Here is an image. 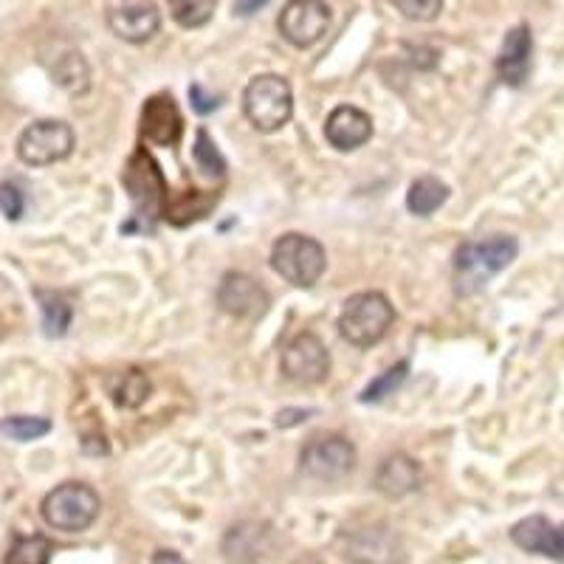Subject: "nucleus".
I'll return each instance as SVG.
<instances>
[{"label": "nucleus", "mask_w": 564, "mask_h": 564, "mask_svg": "<svg viewBox=\"0 0 564 564\" xmlns=\"http://www.w3.org/2000/svg\"><path fill=\"white\" fill-rule=\"evenodd\" d=\"M517 251H520V246L508 235H494V238L463 243L455 254V274L463 294L482 289V282H488L494 274L508 269Z\"/></svg>", "instance_id": "nucleus-1"}, {"label": "nucleus", "mask_w": 564, "mask_h": 564, "mask_svg": "<svg viewBox=\"0 0 564 564\" xmlns=\"http://www.w3.org/2000/svg\"><path fill=\"white\" fill-rule=\"evenodd\" d=\"M243 113L260 133H276L291 122L294 94L280 74H260L243 90Z\"/></svg>", "instance_id": "nucleus-2"}, {"label": "nucleus", "mask_w": 564, "mask_h": 564, "mask_svg": "<svg viewBox=\"0 0 564 564\" xmlns=\"http://www.w3.org/2000/svg\"><path fill=\"white\" fill-rule=\"evenodd\" d=\"M392 322H395V311L390 300L379 291H365L345 302L339 314V334L350 345L372 347L384 339Z\"/></svg>", "instance_id": "nucleus-3"}, {"label": "nucleus", "mask_w": 564, "mask_h": 564, "mask_svg": "<svg viewBox=\"0 0 564 564\" xmlns=\"http://www.w3.org/2000/svg\"><path fill=\"white\" fill-rule=\"evenodd\" d=\"M43 520L65 533L88 531L99 517V494L88 482H63L54 491L45 494Z\"/></svg>", "instance_id": "nucleus-4"}, {"label": "nucleus", "mask_w": 564, "mask_h": 564, "mask_svg": "<svg viewBox=\"0 0 564 564\" xmlns=\"http://www.w3.org/2000/svg\"><path fill=\"white\" fill-rule=\"evenodd\" d=\"M325 265V249L319 240L308 238V235H296V231L282 235L271 249V269L296 289H311L314 282H319Z\"/></svg>", "instance_id": "nucleus-5"}, {"label": "nucleus", "mask_w": 564, "mask_h": 564, "mask_svg": "<svg viewBox=\"0 0 564 564\" xmlns=\"http://www.w3.org/2000/svg\"><path fill=\"white\" fill-rule=\"evenodd\" d=\"M122 181L128 186L130 200H133V220H144L150 226V220L159 215L164 200H167V184H164V175H161L153 155L148 150H135Z\"/></svg>", "instance_id": "nucleus-6"}, {"label": "nucleus", "mask_w": 564, "mask_h": 564, "mask_svg": "<svg viewBox=\"0 0 564 564\" xmlns=\"http://www.w3.org/2000/svg\"><path fill=\"white\" fill-rule=\"evenodd\" d=\"M74 150V130L59 119H40L29 124L18 139V155L29 167H48L68 159Z\"/></svg>", "instance_id": "nucleus-7"}, {"label": "nucleus", "mask_w": 564, "mask_h": 564, "mask_svg": "<svg viewBox=\"0 0 564 564\" xmlns=\"http://www.w3.org/2000/svg\"><path fill=\"white\" fill-rule=\"evenodd\" d=\"M302 471L314 480H341L356 466V449L345 435H316L300 455Z\"/></svg>", "instance_id": "nucleus-8"}, {"label": "nucleus", "mask_w": 564, "mask_h": 564, "mask_svg": "<svg viewBox=\"0 0 564 564\" xmlns=\"http://www.w3.org/2000/svg\"><path fill=\"white\" fill-rule=\"evenodd\" d=\"M282 376L294 384H322L330 372V352L316 334H300L282 352Z\"/></svg>", "instance_id": "nucleus-9"}, {"label": "nucleus", "mask_w": 564, "mask_h": 564, "mask_svg": "<svg viewBox=\"0 0 564 564\" xmlns=\"http://www.w3.org/2000/svg\"><path fill=\"white\" fill-rule=\"evenodd\" d=\"M280 34L296 48H311L330 26V7L325 0H289L280 12Z\"/></svg>", "instance_id": "nucleus-10"}, {"label": "nucleus", "mask_w": 564, "mask_h": 564, "mask_svg": "<svg viewBox=\"0 0 564 564\" xmlns=\"http://www.w3.org/2000/svg\"><path fill=\"white\" fill-rule=\"evenodd\" d=\"M345 556L352 564H398L404 558L401 539L387 525H367L341 536Z\"/></svg>", "instance_id": "nucleus-11"}, {"label": "nucleus", "mask_w": 564, "mask_h": 564, "mask_svg": "<svg viewBox=\"0 0 564 564\" xmlns=\"http://www.w3.org/2000/svg\"><path fill=\"white\" fill-rule=\"evenodd\" d=\"M218 305L238 319H260L269 311V294L254 276L229 271L218 285Z\"/></svg>", "instance_id": "nucleus-12"}, {"label": "nucleus", "mask_w": 564, "mask_h": 564, "mask_svg": "<svg viewBox=\"0 0 564 564\" xmlns=\"http://www.w3.org/2000/svg\"><path fill=\"white\" fill-rule=\"evenodd\" d=\"M108 26L124 43H148L161 29V14L155 0H124L108 9Z\"/></svg>", "instance_id": "nucleus-13"}, {"label": "nucleus", "mask_w": 564, "mask_h": 564, "mask_svg": "<svg viewBox=\"0 0 564 564\" xmlns=\"http://www.w3.org/2000/svg\"><path fill=\"white\" fill-rule=\"evenodd\" d=\"M274 553V528L265 522H240L224 536V556L231 564H257Z\"/></svg>", "instance_id": "nucleus-14"}, {"label": "nucleus", "mask_w": 564, "mask_h": 564, "mask_svg": "<svg viewBox=\"0 0 564 564\" xmlns=\"http://www.w3.org/2000/svg\"><path fill=\"white\" fill-rule=\"evenodd\" d=\"M184 133V119L170 94H155L141 108V135L159 148H173Z\"/></svg>", "instance_id": "nucleus-15"}, {"label": "nucleus", "mask_w": 564, "mask_h": 564, "mask_svg": "<svg viewBox=\"0 0 564 564\" xmlns=\"http://www.w3.org/2000/svg\"><path fill=\"white\" fill-rule=\"evenodd\" d=\"M511 542L528 553L562 562L564 558V536L562 528L553 525L547 517H525L511 528Z\"/></svg>", "instance_id": "nucleus-16"}, {"label": "nucleus", "mask_w": 564, "mask_h": 564, "mask_svg": "<svg viewBox=\"0 0 564 564\" xmlns=\"http://www.w3.org/2000/svg\"><path fill=\"white\" fill-rule=\"evenodd\" d=\"M370 135H372V119L365 113V110L352 108V105H339L334 113L327 116L325 139L330 141L336 150H341V153L367 144Z\"/></svg>", "instance_id": "nucleus-17"}, {"label": "nucleus", "mask_w": 564, "mask_h": 564, "mask_svg": "<svg viewBox=\"0 0 564 564\" xmlns=\"http://www.w3.org/2000/svg\"><path fill=\"white\" fill-rule=\"evenodd\" d=\"M531 52H533V40L531 29L517 26L508 32L506 43H502V52L497 57V74L506 85L511 88H520L522 83L531 74Z\"/></svg>", "instance_id": "nucleus-18"}, {"label": "nucleus", "mask_w": 564, "mask_h": 564, "mask_svg": "<svg viewBox=\"0 0 564 564\" xmlns=\"http://www.w3.org/2000/svg\"><path fill=\"white\" fill-rule=\"evenodd\" d=\"M421 486V466L417 460H412L404 452H395V455L384 457L376 471V488H379L384 497L390 500H401L406 494H412Z\"/></svg>", "instance_id": "nucleus-19"}, {"label": "nucleus", "mask_w": 564, "mask_h": 564, "mask_svg": "<svg viewBox=\"0 0 564 564\" xmlns=\"http://www.w3.org/2000/svg\"><path fill=\"white\" fill-rule=\"evenodd\" d=\"M105 387H108L110 401H113L116 406H122V410H139V406L150 398V392H153L148 372L139 370V367L110 372L108 379H105Z\"/></svg>", "instance_id": "nucleus-20"}, {"label": "nucleus", "mask_w": 564, "mask_h": 564, "mask_svg": "<svg viewBox=\"0 0 564 564\" xmlns=\"http://www.w3.org/2000/svg\"><path fill=\"white\" fill-rule=\"evenodd\" d=\"M48 68H52L54 83H57L59 88L68 90V94H85V90H88L90 70L77 48L57 43V59H54V65H48Z\"/></svg>", "instance_id": "nucleus-21"}, {"label": "nucleus", "mask_w": 564, "mask_h": 564, "mask_svg": "<svg viewBox=\"0 0 564 564\" xmlns=\"http://www.w3.org/2000/svg\"><path fill=\"white\" fill-rule=\"evenodd\" d=\"M446 200H449V186L435 178V175L417 178L410 186V193H406V206H410L412 215H421V218H430L432 212L441 209Z\"/></svg>", "instance_id": "nucleus-22"}, {"label": "nucleus", "mask_w": 564, "mask_h": 564, "mask_svg": "<svg viewBox=\"0 0 564 564\" xmlns=\"http://www.w3.org/2000/svg\"><path fill=\"white\" fill-rule=\"evenodd\" d=\"M34 296L40 300V308H43V334L48 339H63L68 334L70 325V305L65 296L54 294V291L37 289Z\"/></svg>", "instance_id": "nucleus-23"}, {"label": "nucleus", "mask_w": 564, "mask_h": 564, "mask_svg": "<svg viewBox=\"0 0 564 564\" xmlns=\"http://www.w3.org/2000/svg\"><path fill=\"white\" fill-rule=\"evenodd\" d=\"M167 3L173 20L184 29L206 26L215 9H218V0H167Z\"/></svg>", "instance_id": "nucleus-24"}, {"label": "nucleus", "mask_w": 564, "mask_h": 564, "mask_svg": "<svg viewBox=\"0 0 564 564\" xmlns=\"http://www.w3.org/2000/svg\"><path fill=\"white\" fill-rule=\"evenodd\" d=\"M406 376H410V361H398V365H392L390 370L381 372L379 379L370 381V384L361 390L359 401L361 404H379V401H384L387 395H392L398 387L404 384Z\"/></svg>", "instance_id": "nucleus-25"}, {"label": "nucleus", "mask_w": 564, "mask_h": 564, "mask_svg": "<svg viewBox=\"0 0 564 564\" xmlns=\"http://www.w3.org/2000/svg\"><path fill=\"white\" fill-rule=\"evenodd\" d=\"M52 553L54 547L45 536H18L9 547L7 564H48Z\"/></svg>", "instance_id": "nucleus-26"}, {"label": "nucleus", "mask_w": 564, "mask_h": 564, "mask_svg": "<svg viewBox=\"0 0 564 564\" xmlns=\"http://www.w3.org/2000/svg\"><path fill=\"white\" fill-rule=\"evenodd\" d=\"M0 432L18 443H29L48 435V432H52V421H45V417H32V415H12L0 421Z\"/></svg>", "instance_id": "nucleus-27"}, {"label": "nucleus", "mask_w": 564, "mask_h": 564, "mask_svg": "<svg viewBox=\"0 0 564 564\" xmlns=\"http://www.w3.org/2000/svg\"><path fill=\"white\" fill-rule=\"evenodd\" d=\"M193 159H195V164H198L200 173L209 175V178H224L226 175L224 155H220L218 144L212 141V135L206 133V130H198V135H195Z\"/></svg>", "instance_id": "nucleus-28"}, {"label": "nucleus", "mask_w": 564, "mask_h": 564, "mask_svg": "<svg viewBox=\"0 0 564 564\" xmlns=\"http://www.w3.org/2000/svg\"><path fill=\"white\" fill-rule=\"evenodd\" d=\"M392 3L406 20H415V23H430L443 9V0H392Z\"/></svg>", "instance_id": "nucleus-29"}, {"label": "nucleus", "mask_w": 564, "mask_h": 564, "mask_svg": "<svg viewBox=\"0 0 564 564\" xmlns=\"http://www.w3.org/2000/svg\"><path fill=\"white\" fill-rule=\"evenodd\" d=\"M0 209L9 220H20L23 215V193L14 184H0Z\"/></svg>", "instance_id": "nucleus-30"}, {"label": "nucleus", "mask_w": 564, "mask_h": 564, "mask_svg": "<svg viewBox=\"0 0 564 564\" xmlns=\"http://www.w3.org/2000/svg\"><path fill=\"white\" fill-rule=\"evenodd\" d=\"M189 99H193V108L198 110L200 116H206V113H212V110L220 108V97H215V94H206L204 85H198V83L189 88Z\"/></svg>", "instance_id": "nucleus-31"}, {"label": "nucleus", "mask_w": 564, "mask_h": 564, "mask_svg": "<svg viewBox=\"0 0 564 564\" xmlns=\"http://www.w3.org/2000/svg\"><path fill=\"white\" fill-rule=\"evenodd\" d=\"M265 3H271V0H235V12L243 14V18H249V14L260 12Z\"/></svg>", "instance_id": "nucleus-32"}, {"label": "nucleus", "mask_w": 564, "mask_h": 564, "mask_svg": "<svg viewBox=\"0 0 564 564\" xmlns=\"http://www.w3.org/2000/svg\"><path fill=\"white\" fill-rule=\"evenodd\" d=\"M308 415L311 412H305V410H285L276 415V426H294V423H300L302 417H308Z\"/></svg>", "instance_id": "nucleus-33"}, {"label": "nucleus", "mask_w": 564, "mask_h": 564, "mask_svg": "<svg viewBox=\"0 0 564 564\" xmlns=\"http://www.w3.org/2000/svg\"><path fill=\"white\" fill-rule=\"evenodd\" d=\"M153 564H186V558L175 551H155Z\"/></svg>", "instance_id": "nucleus-34"}, {"label": "nucleus", "mask_w": 564, "mask_h": 564, "mask_svg": "<svg viewBox=\"0 0 564 564\" xmlns=\"http://www.w3.org/2000/svg\"><path fill=\"white\" fill-rule=\"evenodd\" d=\"M294 564H325V562H322L319 556H305V558H300V562H294Z\"/></svg>", "instance_id": "nucleus-35"}]
</instances>
